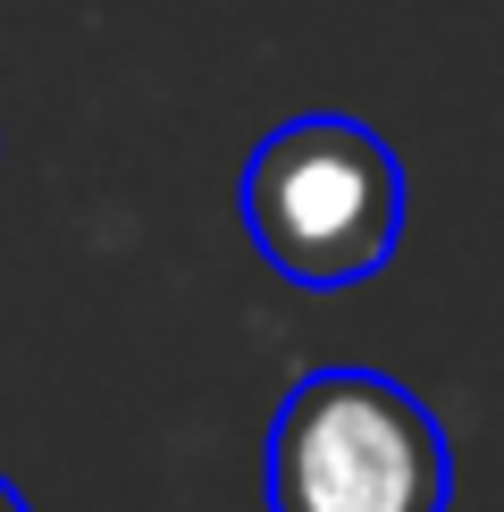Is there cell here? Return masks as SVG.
I'll list each match as a JSON object with an SVG mask.
<instances>
[{
	"instance_id": "6da1fadb",
	"label": "cell",
	"mask_w": 504,
	"mask_h": 512,
	"mask_svg": "<svg viewBox=\"0 0 504 512\" xmlns=\"http://www.w3.org/2000/svg\"><path fill=\"white\" fill-rule=\"evenodd\" d=\"M244 227L294 286H362L404 236V168L362 118H286L244 160Z\"/></svg>"
},
{
	"instance_id": "7a4b0ae2",
	"label": "cell",
	"mask_w": 504,
	"mask_h": 512,
	"mask_svg": "<svg viewBox=\"0 0 504 512\" xmlns=\"http://www.w3.org/2000/svg\"><path fill=\"white\" fill-rule=\"evenodd\" d=\"M454 454L420 395L378 370H311L269 420V512H446Z\"/></svg>"
},
{
	"instance_id": "3957f363",
	"label": "cell",
	"mask_w": 504,
	"mask_h": 512,
	"mask_svg": "<svg viewBox=\"0 0 504 512\" xmlns=\"http://www.w3.org/2000/svg\"><path fill=\"white\" fill-rule=\"evenodd\" d=\"M0 512H26V496H17V487H9V479H0Z\"/></svg>"
}]
</instances>
